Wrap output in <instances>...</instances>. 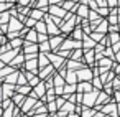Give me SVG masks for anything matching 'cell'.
Instances as JSON below:
<instances>
[{
	"mask_svg": "<svg viewBox=\"0 0 120 117\" xmlns=\"http://www.w3.org/2000/svg\"><path fill=\"white\" fill-rule=\"evenodd\" d=\"M15 53H17V51H8V53H5V55H0V59H2V63H8L10 59H13Z\"/></svg>",
	"mask_w": 120,
	"mask_h": 117,
	"instance_id": "cell-6",
	"label": "cell"
},
{
	"mask_svg": "<svg viewBox=\"0 0 120 117\" xmlns=\"http://www.w3.org/2000/svg\"><path fill=\"white\" fill-rule=\"evenodd\" d=\"M20 28H22V23H20V22H17L15 18H13V20H10V30L17 31V30H20Z\"/></svg>",
	"mask_w": 120,
	"mask_h": 117,
	"instance_id": "cell-9",
	"label": "cell"
},
{
	"mask_svg": "<svg viewBox=\"0 0 120 117\" xmlns=\"http://www.w3.org/2000/svg\"><path fill=\"white\" fill-rule=\"evenodd\" d=\"M107 27H109V23H107V22H104V23H102L99 28H95V30H97V31H105V30H107Z\"/></svg>",
	"mask_w": 120,
	"mask_h": 117,
	"instance_id": "cell-21",
	"label": "cell"
},
{
	"mask_svg": "<svg viewBox=\"0 0 120 117\" xmlns=\"http://www.w3.org/2000/svg\"><path fill=\"white\" fill-rule=\"evenodd\" d=\"M72 2H76V0H72Z\"/></svg>",
	"mask_w": 120,
	"mask_h": 117,
	"instance_id": "cell-49",
	"label": "cell"
},
{
	"mask_svg": "<svg viewBox=\"0 0 120 117\" xmlns=\"http://www.w3.org/2000/svg\"><path fill=\"white\" fill-rule=\"evenodd\" d=\"M77 36H79V38L82 36V33H81V30H79V27H76V31H74V38H77Z\"/></svg>",
	"mask_w": 120,
	"mask_h": 117,
	"instance_id": "cell-31",
	"label": "cell"
},
{
	"mask_svg": "<svg viewBox=\"0 0 120 117\" xmlns=\"http://www.w3.org/2000/svg\"><path fill=\"white\" fill-rule=\"evenodd\" d=\"M8 15H10V13H2V15H0V22H2V23L7 22V20H8Z\"/></svg>",
	"mask_w": 120,
	"mask_h": 117,
	"instance_id": "cell-27",
	"label": "cell"
},
{
	"mask_svg": "<svg viewBox=\"0 0 120 117\" xmlns=\"http://www.w3.org/2000/svg\"><path fill=\"white\" fill-rule=\"evenodd\" d=\"M36 66H38V61H35V59H30V61L26 63V69H30V71H33V73H38V69H36Z\"/></svg>",
	"mask_w": 120,
	"mask_h": 117,
	"instance_id": "cell-7",
	"label": "cell"
},
{
	"mask_svg": "<svg viewBox=\"0 0 120 117\" xmlns=\"http://www.w3.org/2000/svg\"><path fill=\"white\" fill-rule=\"evenodd\" d=\"M72 107H74V105H72V104H69V102H64V105H63V107H61V110H63V112H66V114H68V112H72Z\"/></svg>",
	"mask_w": 120,
	"mask_h": 117,
	"instance_id": "cell-18",
	"label": "cell"
},
{
	"mask_svg": "<svg viewBox=\"0 0 120 117\" xmlns=\"http://www.w3.org/2000/svg\"><path fill=\"white\" fill-rule=\"evenodd\" d=\"M69 117H77V115H74V114H72V115H69Z\"/></svg>",
	"mask_w": 120,
	"mask_h": 117,
	"instance_id": "cell-46",
	"label": "cell"
},
{
	"mask_svg": "<svg viewBox=\"0 0 120 117\" xmlns=\"http://www.w3.org/2000/svg\"><path fill=\"white\" fill-rule=\"evenodd\" d=\"M36 2V7H45L46 5V0H35Z\"/></svg>",
	"mask_w": 120,
	"mask_h": 117,
	"instance_id": "cell-30",
	"label": "cell"
},
{
	"mask_svg": "<svg viewBox=\"0 0 120 117\" xmlns=\"http://www.w3.org/2000/svg\"><path fill=\"white\" fill-rule=\"evenodd\" d=\"M0 101H2V96H0Z\"/></svg>",
	"mask_w": 120,
	"mask_h": 117,
	"instance_id": "cell-47",
	"label": "cell"
},
{
	"mask_svg": "<svg viewBox=\"0 0 120 117\" xmlns=\"http://www.w3.org/2000/svg\"><path fill=\"white\" fill-rule=\"evenodd\" d=\"M40 82H41V81H40L38 78H31V81H30V84H31V86H38Z\"/></svg>",
	"mask_w": 120,
	"mask_h": 117,
	"instance_id": "cell-25",
	"label": "cell"
},
{
	"mask_svg": "<svg viewBox=\"0 0 120 117\" xmlns=\"http://www.w3.org/2000/svg\"><path fill=\"white\" fill-rule=\"evenodd\" d=\"M84 46H86V50L94 48V46H95V41H94V40H89V38H84Z\"/></svg>",
	"mask_w": 120,
	"mask_h": 117,
	"instance_id": "cell-16",
	"label": "cell"
},
{
	"mask_svg": "<svg viewBox=\"0 0 120 117\" xmlns=\"http://www.w3.org/2000/svg\"><path fill=\"white\" fill-rule=\"evenodd\" d=\"M120 20H118V15L115 13V12H110V15H109V23L110 25H117Z\"/></svg>",
	"mask_w": 120,
	"mask_h": 117,
	"instance_id": "cell-8",
	"label": "cell"
},
{
	"mask_svg": "<svg viewBox=\"0 0 120 117\" xmlns=\"http://www.w3.org/2000/svg\"><path fill=\"white\" fill-rule=\"evenodd\" d=\"M117 59H120V53H118V55H117Z\"/></svg>",
	"mask_w": 120,
	"mask_h": 117,
	"instance_id": "cell-45",
	"label": "cell"
},
{
	"mask_svg": "<svg viewBox=\"0 0 120 117\" xmlns=\"http://www.w3.org/2000/svg\"><path fill=\"white\" fill-rule=\"evenodd\" d=\"M2 43H4V38H2V36H0V45H2Z\"/></svg>",
	"mask_w": 120,
	"mask_h": 117,
	"instance_id": "cell-44",
	"label": "cell"
},
{
	"mask_svg": "<svg viewBox=\"0 0 120 117\" xmlns=\"http://www.w3.org/2000/svg\"><path fill=\"white\" fill-rule=\"evenodd\" d=\"M79 15H81V17H86V15H89V13H87V8H86V7H81V10H79Z\"/></svg>",
	"mask_w": 120,
	"mask_h": 117,
	"instance_id": "cell-24",
	"label": "cell"
},
{
	"mask_svg": "<svg viewBox=\"0 0 120 117\" xmlns=\"http://www.w3.org/2000/svg\"><path fill=\"white\" fill-rule=\"evenodd\" d=\"M20 4H22V5H28V4H30V0H20Z\"/></svg>",
	"mask_w": 120,
	"mask_h": 117,
	"instance_id": "cell-39",
	"label": "cell"
},
{
	"mask_svg": "<svg viewBox=\"0 0 120 117\" xmlns=\"http://www.w3.org/2000/svg\"><path fill=\"white\" fill-rule=\"evenodd\" d=\"M107 4H109V7H115L118 4V0H107Z\"/></svg>",
	"mask_w": 120,
	"mask_h": 117,
	"instance_id": "cell-33",
	"label": "cell"
},
{
	"mask_svg": "<svg viewBox=\"0 0 120 117\" xmlns=\"http://www.w3.org/2000/svg\"><path fill=\"white\" fill-rule=\"evenodd\" d=\"M77 78L87 79V78H92V73H90V69H79L77 71Z\"/></svg>",
	"mask_w": 120,
	"mask_h": 117,
	"instance_id": "cell-5",
	"label": "cell"
},
{
	"mask_svg": "<svg viewBox=\"0 0 120 117\" xmlns=\"http://www.w3.org/2000/svg\"><path fill=\"white\" fill-rule=\"evenodd\" d=\"M115 71H117V73H120V64H118V66H115Z\"/></svg>",
	"mask_w": 120,
	"mask_h": 117,
	"instance_id": "cell-42",
	"label": "cell"
},
{
	"mask_svg": "<svg viewBox=\"0 0 120 117\" xmlns=\"http://www.w3.org/2000/svg\"><path fill=\"white\" fill-rule=\"evenodd\" d=\"M74 4H76V2H72V0H68V2H64V4H63V8H64V10H66V8H68V10H71V8L74 7Z\"/></svg>",
	"mask_w": 120,
	"mask_h": 117,
	"instance_id": "cell-19",
	"label": "cell"
},
{
	"mask_svg": "<svg viewBox=\"0 0 120 117\" xmlns=\"http://www.w3.org/2000/svg\"><path fill=\"white\" fill-rule=\"evenodd\" d=\"M46 94H48V101H53V99H54V91H53V89H51V91H48Z\"/></svg>",
	"mask_w": 120,
	"mask_h": 117,
	"instance_id": "cell-29",
	"label": "cell"
},
{
	"mask_svg": "<svg viewBox=\"0 0 120 117\" xmlns=\"http://www.w3.org/2000/svg\"><path fill=\"white\" fill-rule=\"evenodd\" d=\"M113 87H115V89H117V87H120V78L113 79Z\"/></svg>",
	"mask_w": 120,
	"mask_h": 117,
	"instance_id": "cell-36",
	"label": "cell"
},
{
	"mask_svg": "<svg viewBox=\"0 0 120 117\" xmlns=\"http://www.w3.org/2000/svg\"><path fill=\"white\" fill-rule=\"evenodd\" d=\"M81 55H82V51H74V55H72V59H77V58H81Z\"/></svg>",
	"mask_w": 120,
	"mask_h": 117,
	"instance_id": "cell-34",
	"label": "cell"
},
{
	"mask_svg": "<svg viewBox=\"0 0 120 117\" xmlns=\"http://www.w3.org/2000/svg\"><path fill=\"white\" fill-rule=\"evenodd\" d=\"M110 64H112V63H110L109 59H102V61H100V71H102V73H104V71H107Z\"/></svg>",
	"mask_w": 120,
	"mask_h": 117,
	"instance_id": "cell-15",
	"label": "cell"
},
{
	"mask_svg": "<svg viewBox=\"0 0 120 117\" xmlns=\"http://www.w3.org/2000/svg\"><path fill=\"white\" fill-rule=\"evenodd\" d=\"M46 25H48V33H49V35H58V33H59V30L56 28V25L51 23L48 17H46Z\"/></svg>",
	"mask_w": 120,
	"mask_h": 117,
	"instance_id": "cell-4",
	"label": "cell"
},
{
	"mask_svg": "<svg viewBox=\"0 0 120 117\" xmlns=\"http://www.w3.org/2000/svg\"><path fill=\"white\" fill-rule=\"evenodd\" d=\"M2 112H4V107H0V117H2Z\"/></svg>",
	"mask_w": 120,
	"mask_h": 117,
	"instance_id": "cell-43",
	"label": "cell"
},
{
	"mask_svg": "<svg viewBox=\"0 0 120 117\" xmlns=\"http://www.w3.org/2000/svg\"><path fill=\"white\" fill-rule=\"evenodd\" d=\"M118 30H120V28H118Z\"/></svg>",
	"mask_w": 120,
	"mask_h": 117,
	"instance_id": "cell-51",
	"label": "cell"
},
{
	"mask_svg": "<svg viewBox=\"0 0 120 117\" xmlns=\"http://www.w3.org/2000/svg\"><path fill=\"white\" fill-rule=\"evenodd\" d=\"M58 107H59V105L53 102V104H49V105H48V110H49V112H56V109H58Z\"/></svg>",
	"mask_w": 120,
	"mask_h": 117,
	"instance_id": "cell-22",
	"label": "cell"
},
{
	"mask_svg": "<svg viewBox=\"0 0 120 117\" xmlns=\"http://www.w3.org/2000/svg\"><path fill=\"white\" fill-rule=\"evenodd\" d=\"M102 101H107V96L105 94H100L99 96V102H102Z\"/></svg>",
	"mask_w": 120,
	"mask_h": 117,
	"instance_id": "cell-37",
	"label": "cell"
},
{
	"mask_svg": "<svg viewBox=\"0 0 120 117\" xmlns=\"http://www.w3.org/2000/svg\"><path fill=\"white\" fill-rule=\"evenodd\" d=\"M41 17H43V12L41 10H31V18H35V20H41Z\"/></svg>",
	"mask_w": 120,
	"mask_h": 117,
	"instance_id": "cell-13",
	"label": "cell"
},
{
	"mask_svg": "<svg viewBox=\"0 0 120 117\" xmlns=\"http://www.w3.org/2000/svg\"><path fill=\"white\" fill-rule=\"evenodd\" d=\"M25 82H26V79H25L23 76H20V78H18V82H17V84H18V86H22V84H25Z\"/></svg>",
	"mask_w": 120,
	"mask_h": 117,
	"instance_id": "cell-35",
	"label": "cell"
},
{
	"mask_svg": "<svg viewBox=\"0 0 120 117\" xmlns=\"http://www.w3.org/2000/svg\"><path fill=\"white\" fill-rule=\"evenodd\" d=\"M59 43H61V36H54V38H51V40H49L51 48H58V46H59Z\"/></svg>",
	"mask_w": 120,
	"mask_h": 117,
	"instance_id": "cell-12",
	"label": "cell"
},
{
	"mask_svg": "<svg viewBox=\"0 0 120 117\" xmlns=\"http://www.w3.org/2000/svg\"><path fill=\"white\" fill-rule=\"evenodd\" d=\"M74 79H76V74H74V73H69V76H68V82H74Z\"/></svg>",
	"mask_w": 120,
	"mask_h": 117,
	"instance_id": "cell-28",
	"label": "cell"
},
{
	"mask_svg": "<svg viewBox=\"0 0 120 117\" xmlns=\"http://www.w3.org/2000/svg\"><path fill=\"white\" fill-rule=\"evenodd\" d=\"M33 104H35V97L28 99V101H26V104L23 102V105H22V110H23V112H25V110H30V109H31L30 105H33Z\"/></svg>",
	"mask_w": 120,
	"mask_h": 117,
	"instance_id": "cell-11",
	"label": "cell"
},
{
	"mask_svg": "<svg viewBox=\"0 0 120 117\" xmlns=\"http://www.w3.org/2000/svg\"><path fill=\"white\" fill-rule=\"evenodd\" d=\"M92 114H94V110H89V109H86V112L82 114V117H90Z\"/></svg>",
	"mask_w": 120,
	"mask_h": 117,
	"instance_id": "cell-32",
	"label": "cell"
},
{
	"mask_svg": "<svg viewBox=\"0 0 120 117\" xmlns=\"http://www.w3.org/2000/svg\"><path fill=\"white\" fill-rule=\"evenodd\" d=\"M95 97H97V92H90V94H86L84 96V105H92L95 102Z\"/></svg>",
	"mask_w": 120,
	"mask_h": 117,
	"instance_id": "cell-1",
	"label": "cell"
},
{
	"mask_svg": "<svg viewBox=\"0 0 120 117\" xmlns=\"http://www.w3.org/2000/svg\"><path fill=\"white\" fill-rule=\"evenodd\" d=\"M35 27H36V31H40V33H45V31H46V28H48V25H45L43 22H38Z\"/></svg>",
	"mask_w": 120,
	"mask_h": 117,
	"instance_id": "cell-14",
	"label": "cell"
},
{
	"mask_svg": "<svg viewBox=\"0 0 120 117\" xmlns=\"http://www.w3.org/2000/svg\"><path fill=\"white\" fill-rule=\"evenodd\" d=\"M54 84H56L58 87H61V86L64 84V81H63V78H59V76H58V78H56V81H54Z\"/></svg>",
	"mask_w": 120,
	"mask_h": 117,
	"instance_id": "cell-23",
	"label": "cell"
},
{
	"mask_svg": "<svg viewBox=\"0 0 120 117\" xmlns=\"http://www.w3.org/2000/svg\"><path fill=\"white\" fill-rule=\"evenodd\" d=\"M118 4H120V0H118Z\"/></svg>",
	"mask_w": 120,
	"mask_h": 117,
	"instance_id": "cell-50",
	"label": "cell"
},
{
	"mask_svg": "<svg viewBox=\"0 0 120 117\" xmlns=\"http://www.w3.org/2000/svg\"><path fill=\"white\" fill-rule=\"evenodd\" d=\"M117 107L118 105H115V104H109V105L102 107V112L104 114H112L113 117H117Z\"/></svg>",
	"mask_w": 120,
	"mask_h": 117,
	"instance_id": "cell-2",
	"label": "cell"
},
{
	"mask_svg": "<svg viewBox=\"0 0 120 117\" xmlns=\"http://www.w3.org/2000/svg\"><path fill=\"white\" fill-rule=\"evenodd\" d=\"M118 110H120V105H118Z\"/></svg>",
	"mask_w": 120,
	"mask_h": 117,
	"instance_id": "cell-48",
	"label": "cell"
},
{
	"mask_svg": "<svg viewBox=\"0 0 120 117\" xmlns=\"http://www.w3.org/2000/svg\"><path fill=\"white\" fill-rule=\"evenodd\" d=\"M49 10H51V13L53 15H56V17H68V13H66V10L64 8H61V7H49Z\"/></svg>",
	"mask_w": 120,
	"mask_h": 117,
	"instance_id": "cell-3",
	"label": "cell"
},
{
	"mask_svg": "<svg viewBox=\"0 0 120 117\" xmlns=\"http://www.w3.org/2000/svg\"><path fill=\"white\" fill-rule=\"evenodd\" d=\"M17 76H18V73H15L13 76H8V78H7V82H8V84H15V82H18V81H17Z\"/></svg>",
	"mask_w": 120,
	"mask_h": 117,
	"instance_id": "cell-20",
	"label": "cell"
},
{
	"mask_svg": "<svg viewBox=\"0 0 120 117\" xmlns=\"http://www.w3.org/2000/svg\"><path fill=\"white\" fill-rule=\"evenodd\" d=\"M115 99H117V101H120V92H115Z\"/></svg>",
	"mask_w": 120,
	"mask_h": 117,
	"instance_id": "cell-41",
	"label": "cell"
},
{
	"mask_svg": "<svg viewBox=\"0 0 120 117\" xmlns=\"http://www.w3.org/2000/svg\"><path fill=\"white\" fill-rule=\"evenodd\" d=\"M20 41H22V40H15L13 43H10V46H18V45H20Z\"/></svg>",
	"mask_w": 120,
	"mask_h": 117,
	"instance_id": "cell-38",
	"label": "cell"
},
{
	"mask_svg": "<svg viewBox=\"0 0 120 117\" xmlns=\"http://www.w3.org/2000/svg\"><path fill=\"white\" fill-rule=\"evenodd\" d=\"M4 92H5V97H10V96H13V84L10 86V84H5V87H4Z\"/></svg>",
	"mask_w": 120,
	"mask_h": 117,
	"instance_id": "cell-10",
	"label": "cell"
},
{
	"mask_svg": "<svg viewBox=\"0 0 120 117\" xmlns=\"http://www.w3.org/2000/svg\"><path fill=\"white\" fill-rule=\"evenodd\" d=\"M94 55H95V51H92V50H90V51H89V50L86 51V59H87V63H94Z\"/></svg>",
	"mask_w": 120,
	"mask_h": 117,
	"instance_id": "cell-17",
	"label": "cell"
},
{
	"mask_svg": "<svg viewBox=\"0 0 120 117\" xmlns=\"http://www.w3.org/2000/svg\"><path fill=\"white\" fill-rule=\"evenodd\" d=\"M43 64H46V58H45V56H41V66H43Z\"/></svg>",
	"mask_w": 120,
	"mask_h": 117,
	"instance_id": "cell-40",
	"label": "cell"
},
{
	"mask_svg": "<svg viewBox=\"0 0 120 117\" xmlns=\"http://www.w3.org/2000/svg\"><path fill=\"white\" fill-rule=\"evenodd\" d=\"M18 92H20V94H23V96H25V94H26V92H30V87H18Z\"/></svg>",
	"mask_w": 120,
	"mask_h": 117,
	"instance_id": "cell-26",
	"label": "cell"
}]
</instances>
